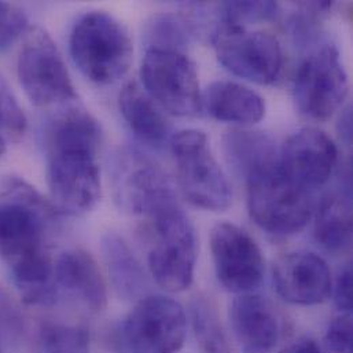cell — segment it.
Listing matches in <instances>:
<instances>
[{
  "instance_id": "1",
  "label": "cell",
  "mask_w": 353,
  "mask_h": 353,
  "mask_svg": "<svg viewBox=\"0 0 353 353\" xmlns=\"http://www.w3.org/2000/svg\"><path fill=\"white\" fill-rule=\"evenodd\" d=\"M57 209L22 177L0 176V261L21 300L33 307L55 303L58 290L50 243Z\"/></svg>"
},
{
  "instance_id": "2",
  "label": "cell",
  "mask_w": 353,
  "mask_h": 353,
  "mask_svg": "<svg viewBox=\"0 0 353 353\" xmlns=\"http://www.w3.org/2000/svg\"><path fill=\"white\" fill-rule=\"evenodd\" d=\"M43 135L51 203L73 216L95 209L102 195L98 165L102 130L98 120L73 101L52 110Z\"/></svg>"
},
{
  "instance_id": "3",
  "label": "cell",
  "mask_w": 353,
  "mask_h": 353,
  "mask_svg": "<svg viewBox=\"0 0 353 353\" xmlns=\"http://www.w3.org/2000/svg\"><path fill=\"white\" fill-rule=\"evenodd\" d=\"M70 55L92 83L109 85L123 79L134 59V43L127 26L105 11L84 14L70 33Z\"/></svg>"
},
{
  "instance_id": "4",
  "label": "cell",
  "mask_w": 353,
  "mask_h": 353,
  "mask_svg": "<svg viewBox=\"0 0 353 353\" xmlns=\"http://www.w3.org/2000/svg\"><path fill=\"white\" fill-rule=\"evenodd\" d=\"M253 221L276 235L301 231L315 213L314 192L286 176L281 165L246 180Z\"/></svg>"
},
{
  "instance_id": "5",
  "label": "cell",
  "mask_w": 353,
  "mask_h": 353,
  "mask_svg": "<svg viewBox=\"0 0 353 353\" xmlns=\"http://www.w3.org/2000/svg\"><path fill=\"white\" fill-rule=\"evenodd\" d=\"M170 148L184 198L205 210L228 209L232 202L231 184L214 159L205 132L179 131L171 137Z\"/></svg>"
},
{
  "instance_id": "6",
  "label": "cell",
  "mask_w": 353,
  "mask_h": 353,
  "mask_svg": "<svg viewBox=\"0 0 353 353\" xmlns=\"http://www.w3.org/2000/svg\"><path fill=\"white\" fill-rule=\"evenodd\" d=\"M17 74L28 99L40 109L58 108L77 99L66 63L46 29L30 26L17 59Z\"/></svg>"
},
{
  "instance_id": "7",
  "label": "cell",
  "mask_w": 353,
  "mask_h": 353,
  "mask_svg": "<svg viewBox=\"0 0 353 353\" xmlns=\"http://www.w3.org/2000/svg\"><path fill=\"white\" fill-rule=\"evenodd\" d=\"M110 180L120 206L148 221L179 203L171 177L153 159L137 149H123L114 154Z\"/></svg>"
},
{
  "instance_id": "8",
  "label": "cell",
  "mask_w": 353,
  "mask_h": 353,
  "mask_svg": "<svg viewBox=\"0 0 353 353\" xmlns=\"http://www.w3.org/2000/svg\"><path fill=\"white\" fill-rule=\"evenodd\" d=\"M149 223L154 241L148 267L153 279L168 292L185 290L192 282L196 260V236L190 219L177 203Z\"/></svg>"
},
{
  "instance_id": "9",
  "label": "cell",
  "mask_w": 353,
  "mask_h": 353,
  "mask_svg": "<svg viewBox=\"0 0 353 353\" xmlns=\"http://www.w3.org/2000/svg\"><path fill=\"white\" fill-rule=\"evenodd\" d=\"M141 77L145 91L168 113L194 117L202 112L198 72L183 51L146 48Z\"/></svg>"
},
{
  "instance_id": "10",
  "label": "cell",
  "mask_w": 353,
  "mask_h": 353,
  "mask_svg": "<svg viewBox=\"0 0 353 353\" xmlns=\"http://www.w3.org/2000/svg\"><path fill=\"white\" fill-rule=\"evenodd\" d=\"M350 83L334 44H323L301 63L293 95L299 110L308 119H330L348 97Z\"/></svg>"
},
{
  "instance_id": "11",
  "label": "cell",
  "mask_w": 353,
  "mask_h": 353,
  "mask_svg": "<svg viewBox=\"0 0 353 353\" xmlns=\"http://www.w3.org/2000/svg\"><path fill=\"white\" fill-rule=\"evenodd\" d=\"M213 44L219 62L241 79L265 85L281 74L282 48L268 32L221 23L213 34Z\"/></svg>"
},
{
  "instance_id": "12",
  "label": "cell",
  "mask_w": 353,
  "mask_h": 353,
  "mask_svg": "<svg viewBox=\"0 0 353 353\" xmlns=\"http://www.w3.org/2000/svg\"><path fill=\"white\" fill-rule=\"evenodd\" d=\"M123 332L131 353H179L185 340V314L170 297L145 296L127 316Z\"/></svg>"
},
{
  "instance_id": "13",
  "label": "cell",
  "mask_w": 353,
  "mask_h": 353,
  "mask_svg": "<svg viewBox=\"0 0 353 353\" xmlns=\"http://www.w3.org/2000/svg\"><path fill=\"white\" fill-rule=\"evenodd\" d=\"M214 272L223 288L235 294L253 293L264 276V260L253 236L236 224L223 221L210 231Z\"/></svg>"
},
{
  "instance_id": "14",
  "label": "cell",
  "mask_w": 353,
  "mask_h": 353,
  "mask_svg": "<svg viewBox=\"0 0 353 353\" xmlns=\"http://www.w3.org/2000/svg\"><path fill=\"white\" fill-rule=\"evenodd\" d=\"M337 161L336 143L326 132L318 128L300 130L279 150L282 172L312 192L329 181Z\"/></svg>"
},
{
  "instance_id": "15",
  "label": "cell",
  "mask_w": 353,
  "mask_h": 353,
  "mask_svg": "<svg viewBox=\"0 0 353 353\" xmlns=\"http://www.w3.org/2000/svg\"><path fill=\"white\" fill-rule=\"evenodd\" d=\"M274 286L278 294L294 305L325 303L333 289L327 263L312 252L299 250L281 256L274 264Z\"/></svg>"
},
{
  "instance_id": "16",
  "label": "cell",
  "mask_w": 353,
  "mask_h": 353,
  "mask_svg": "<svg viewBox=\"0 0 353 353\" xmlns=\"http://www.w3.org/2000/svg\"><path fill=\"white\" fill-rule=\"evenodd\" d=\"M230 325L242 353H272L281 326L272 304L259 294H238L231 303Z\"/></svg>"
},
{
  "instance_id": "17",
  "label": "cell",
  "mask_w": 353,
  "mask_h": 353,
  "mask_svg": "<svg viewBox=\"0 0 353 353\" xmlns=\"http://www.w3.org/2000/svg\"><path fill=\"white\" fill-rule=\"evenodd\" d=\"M54 281L58 293L65 292L91 312L106 308V282L90 253L80 249L63 252L54 264Z\"/></svg>"
},
{
  "instance_id": "18",
  "label": "cell",
  "mask_w": 353,
  "mask_h": 353,
  "mask_svg": "<svg viewBox=\"0 0 353 353\" xmlns=\"http://www.w3.org/2000/svg\"><path fill=\"white\" fill-rule=\"evenodd\" d=\"M202 109L217 121L253 125L265 116L264 99L253 90L230 80L213 81L201 95Z\"/></svg>"
},
{
  "instance_id": "19",
  "label": "cell",
  "mask_w": 353,
  "mask_h": 353,
  "mask_svg": "<svg viewBox=\"0 0 353 353\" xmlns=\"http://www.w3.org/2000/svg\"><path fill=\"white\" fill-rule=\"evenodd\" d=\"M223 152L228 165L245 181L279 165L275 139L259 130L234 128L223 137Z\"/></svg>"
},
{
  "instance_id": "20",
  "label": "cell",
  "mask_w": 353,
  "mask_h": 353,
  "mask_svg": "<svg viewBox=\"0 0 353 353\" xmlns=\"http://www.w3.org/2000/svg\"><path fill=\"white\" fill-rule=\"evenodd\" d=\"M119 106L128 127L143 143L160 149L171 141L170 121L138 81L131 80L123 87Z\"/></svg>"
},
{
  "instance_id": "21",
  "label": "cell",
  "mask_w": 353,
  "mask_h": 353,
  "mask_svg": "<svg viewBox=\"0 0 353 353\" xmlns=\"http://www.w3.org/2000/svg\"><path fill=\"white\" fill-rule=\"evenodd\" d=\"M314 235L319 245L332 253H341L351 246V195L332 192L322 198L315 216Z\"/></svg>"
},
{
  "instance_id": "22",
  "label": "cell",
  "mask_w": 353,
  "mask_h": 353,
  "mask_svg": "<svg viewBox=\"0 0 353 353\" xmlns=\"http://www.w3.org/2000/svg\"><path fill=\"white\" fill-rule=\"evenodd\" d=\"M102 250L109 275L119 294L125 299H142L148 279L124 239L116 234H108L103 238Z\"/></svg>"
},
{
  "instance_id": "23",
  "label": "cell",
  "mask_w": 353,
  "mask_h": 353,
  "mask_svg": "<svg viewBox=\"0 0 353 353\" xmlns=\"http://www.w3.org/2000/svg\"><path fill=\"white\" fill-rule=\"evenodd\" d=\"M195 337L206 353H231L216 308L208 297H196L191 304Z\"/></svg>"
},
{
  "instance_id": "24",
  "label": "cell",
  "mask_w": 353,
  "mask_h": 353,
  "mask_svg": "<svg viewBox=\"0 0 353 353\" xmlns=\"http://www.w3.org/2000/svg\"><path fill=\"white\" fill-rule=\"evenodd\" d=\"M145 40L146 48L183 51L190 40V26L174 14H160L146 25Z\"/></svg>"
},
{
  "instance_id": "25",
  "label": "cell",
  "mask_w": 353,
  "mask_h": 353,
  "mask_svg": "<svg viewBox=\"0 0 353 353\" xmlns=\"http://www.w3.org/2000/svg\"><path fill=\"white\" fill-rule=\"evenodd\" d=\"M28 120L7 81L0 76V157L11 143L19 142L26 131Z\"/></svg>"
},
{
  "instance_id": "26",
  "label": "cell",
  "mask_w": 353,
  "mask_h": 353,
  "mask_svg": "<svg viewBox=\"0 0 353 353\" xmlns=\"http://www.w3.org/2000/svg\"><path fill=\"white\" fill-rule=\"evenodd\" d=\"M221 23L246 28L249 23L275 21L281 15V6L274 1H227L219 7Z\"/></svg>"
},
{
  "instance_id": "27",
  "label": "cell",
  "mask_w": 353,
  "mask_h": 353,
  "mask_svg": "<svg viewBox=\"0 0 353 353\" xmlns=\"http://www.w3.org/2000/svg\"><path fill=\"white\" fill-rule=\"evenodd\" d=\"M28 29L26 14L15 4L0 1V51L8 50Z\"/></svg>"
},
{
  "instance_id": "28",
  "label": "cell",
  "mask_w": 353,
  "mask_h": 353,
  "mask_svg": "<svg viewBox=\"0 0 353 353\" xmlns=\"http://www.w3.org/2000/svg\"><path fill=\"white\" fill-rule=\"evenodd\" d=\"M326 345L333 353H352V316L341 314L326 332Z\"/></svg>"
},
{
  "instance_id": "29",
  "label": "cell",
  "mask_w": 353,
  "mask_h": 353,
  "mask_svg": "<svg viewBox=\"0 0 353 353\" xmlns=\"http://www.w3.org/2000/svg\"><path fill=\"white\" fill-rule=\"evenodd\" d=\"M334 292L336 307L343 314H351L352 311V270L351 265H345L336 279V285L332 289Z\"/></svg>"
},
{
  "instance_id": "30",
  "label": "cell",
  "mask_w": 353,
  "mask_h": 353,
  "mask_svg": "<svg viewBox=\"0 0 353 353\" xmlns=\"http://www.w3.org/2000/svg\"><path fill=\"white\" fill-rule=\"evenodd\" d=\"M279 353H323L321 347L311 339H300Z\"/></svg>"
},
{
  "instance_id": "31",
  "label": "cell",
  "mask_w": 353,
  "mask_h": 353,
  "mask_svg": "<svg viewBox=\"0 0 353 353\" xmlns=\"http://www.w3.org/2000/svg\"><path fill=\"white\" fill-rule=\"evenodd\" d=\"M339 132L340 137L343 139V142L347 146H351V141H352V116H351V108H347L343 113V116L340 117V123H339Z\"/></svg>"
},
{
  "instance_id": "32",
  "label": "cell",
  "mask_w": 353,
  "mask_h": 353,
  "mask_svg": "<svg viewBox=\"0 0 353 353\" xmlns=\"http://www.w3.org/2000/svg\"><path fill=\"white\" fill-rule=\"evenodd\" d=\"M76 348H79V347H73V348H68V350H66V347H59L58 351H55V352L52 353H77L73 351V350H76Z\"/></svg>"
}]
</instances>
